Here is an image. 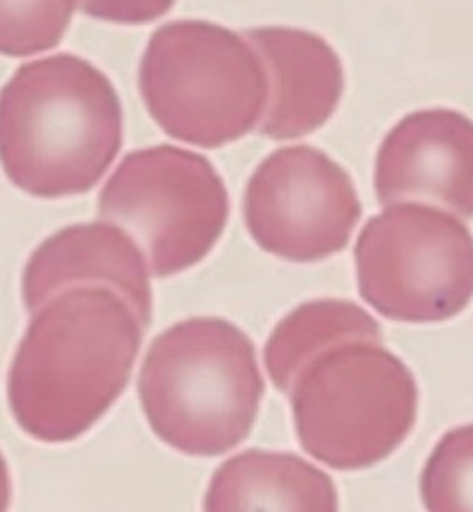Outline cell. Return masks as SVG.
Returning a JSON list of instances; mask_svg holds the SVG:
<instances>
[{
  "instance_id": "cell-1",
  "label": "cell",
  "mask_w": 473,
  "mask_h": 512,
  "mask_svg": "<svg viewBox=\"0 0 473 512\" xmlns=\"http://www.w3.org/2000/svg\"><path fill=\"white\" fill-rule=\"evenodd\" d=\"M144 326L107 286H72L33 312L7 374V402L26 434L67 443L118 402Z\"/></svg>"
},
{
  "instance_id": "cell-2",
  "label": "cell",
  "mask_w": 473,
  "mask_h": 512,
  "mask_svg": "<svg viewBox=\"0 0 473 512\" xmlns=\"http://www.w3.org/2000/svg\"><path fill=\"white\" fill-rule=\"evenodd\" d=\"M120 146L116 88L84 58L30 60L0 90V167L26 194L60 199L90 192Z\"/></svg>"
},
{
  "instance_id": "cell-3",
  "label": "cell",
  "mask_w": 473,
  "mask_h": 512,
  "mask_svg": "<svg viewBox=\"0 0 473 512\" xmlns=\"http://www.w3.org/2000/svg\"><path fill=\"white\" fill-rule=\"evenodd\" d=\"M264 390L252 340L215 316L180 321L157 335L139 374L150 429L192 457L240 446L257 423Z\"/></svg>"
},
{
  "instance_id": "cell-4",
  "label": "cell",
  "mask_w": 473,
  "mask_h": 512,
  "mask_svg": "<svg viewBox=\"0 0 473 512\" xmlns=\"http://www.w3.org/2000/svg\"><path fill=\"white\" fill-rule=\"evenodd\" d=\"M287 395L300 446L335 471L390 457L416 425L414 376L381 342L328 346L298 372Z\"/></svg>"
},
{
  "instance_id": "cell-5",
  "label": "cell",
  "mask_w": 473,
  "mask_h": 512,
  "mask_svg": "<svg viewBox=\"0 0 473 512\" xmlns=\"http://www.w3.org/2000/svg\"><path fill=\"white\" fill-rule=\"evenodd\" d=\"M139 90L169 137L220 148L264 116L268 77L243 35L210 21H174L150 35Z\"/></svg>"
},
{
  "instance_id": "cell-6",
  "label": "cell",
  "mask_w": 473,
  "mask_h": 512,
  "mask_svg": "<svg viewBox=\"0 0 473 512\" xmlns=\"http://www.w3.org/2000/svg\"><path fill=\"white\" fill-rule=\"evenodd\" d=\"M100 222L130 233L155 277L204 261L229 220V192L204 155L153 146L125 155L97 199Z\"/></svg>"
},
{
  "instance_id": "cell-7",
  "label": "cell",
  "mask_w": 473,
  "mask_h": 512,
  "mask_svg": "<svg viewBox=\"0 0 473 512\" xmlns=\"http://www.w3.org/2000/svg\"><path fill=\"white\" fill-rule=\"evenodd\" d=\"M354 256L360 298L386 319H448L473 291L467 245L448 224L416 206H393L370 217Z\"/></svg>"
},
{
  "instance_id": "cell-8",
  "label": "cell",
  "mask_w": 473,
  "mask_h": 512,
  "mask_svg": "<svg viewBox=\"0 0 473 512\" xmlns=\"http://www.w3.org/2000/svg\"><path fill=\"white\" fill-rule=\"evenodd\" d=\"M243 215L261 250L312 263L349 245L360 199L349 173L324 150L291 146L275 150L252 173Z\"/></svg>"
},
{
  "instance_id": "cell-9",
  "label": "cell",
  "mask_w": 473,
  "mask_h": 512,
  "mask_svg": "<svg viewBox=\"0 0 473 512\" xmlns=\"http://www.w3.org/2000/svg\"><path fill=\"white\" fill-rule=\"evenodd\" d=\"M72 286H107L132 307L141 326L148 328L153 289L146 256L137 240L114 224H74L54 233L30 254L21 280L30 314Z\"/></svg>"
},
{
  "instance_id": "cell-10",
  "label": "cell",
  "mask_w": 473,
  "mask_h": 512,
  "mask_svg": "<svg viewBox=\"0 0 473 512\" xmlns=\"http://www.w3.org/2000/svg\"><path fill=\"white\" fill-rule=\"evenodd\" d=\"M243 37L268 70V107L259 132L284 141L326 125L340 107L344 70L324 37L298 28H252Z\"/></svg>"
},
{
  "instance_id": "cell-11",
  "label": "cell",
  "mask_w": 473,
  "mask_h": 512,
  "mask_svg": "<svg viewBox=\"0 0 473 512\" xmlns=\"http://www.w3.org/2000/svg\"><path fill=\"white\" fill-rule=\"evenodd\" d=\"M204 512H340L333 478L291 453L245 450L210 478Z\"/></svg>"
},
{
  "instance_id": "cell-12",
  "label": "cell",
  "mask_w": 473,
  "mask_h": 512,
  "mask_svg": "<svg viewBox=\"0 0 473 512\" xmlns=\"http://www.w3.org/2000/svg\"><path fill=\"white\" fill-rule=\"evenodd\" d=\"M453 125L446 114L404 118L381 143L374 187L381 203L420 192L453 197L460 169Z\"/></svg>"
},
{
  "instance_id": "cell-13",
  "label": "cell",
  "mask_w": 473,
  "mask_h": 512,
  "mask_svg": "<svg viewBox=\"0 0 473 512\" xmlns=\"http://www.w3.org/2000/svg\"><path fill=\"white\" fill-rule=\"evenodd\" d=\"M347 340L381 342L379 323L349 300H310L277 323L264 349L266 370L280 393H289L298 372L328 346Z\"/></svg>"
},
{
  "instance_id": "cell-14",
  "label": "cell",
  "mask_w": 473,
  "mask_h": 512,
  "mask_svg": "<svg viewBox=\"0 0 473 512\" xmlns=\"http://www.w3.org/2000/svg\"><path fill=\"white\" fill-rule=\"evenodd\" d=\"M427 512H473V425L441 436L420 476Z\"/></svg>"
},
{
  "instance_id": "cell-15",
  "label": "cell",
  "mask_w": 473,
  "mask_h": 512,
  "mask_svg": "<svg viewBox=\"0 0 473 512\" xmlns=\"http://www.w3.org/2000/svg\"><path fill=\"white\" fill-rule=\"evenodd\" d=\"M77 0H0V56L28 58L54 49Z\"/></svg>"
},
{
  "instance_id": "cell-16",
  "label": "cell",
  "mask_w": 473,
  "mask_h": 512,
  "mask_svg": "<svg viewBox=\"0 0 473 512\" xmlns=\"http://www.w3.org/2000/svg\"><path fill=\"white\" fill-rule=\"evenodd\" d=\"M176 0H79L81 12L111 24H148L174 7Z\"/></svg>"
},
{
  "instance_id": "cell-17",
  "label": "cell",
  "mask_w": 473,
  "mask_h": 512,
  "mask_svg": "<svg viewBox=\"0 0 473 512\" xmlns=\"http://www.w3.org/2000/svg\"><path fill=\"white\" fill-rule=\"evenodd\" d=\"M12 501V483H10V469H7V462L3 453H0V512L10 510Z\"/></svg>"
}]
</instances>
